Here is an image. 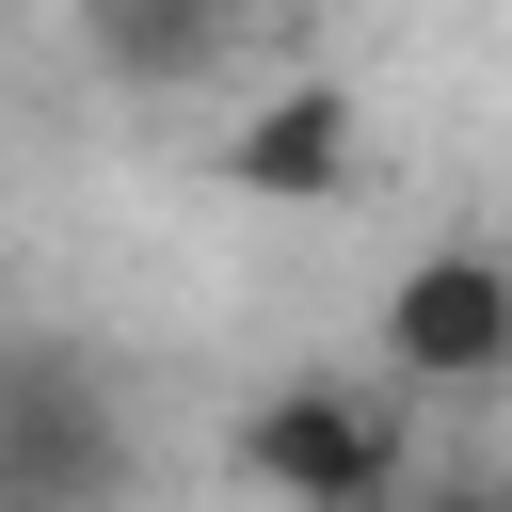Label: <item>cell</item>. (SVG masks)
Returning <instances> with one entry per match:
<instances>
[{"label": "cell", "instance_id": "6da1fadb", "mask_svg": "<svg viewBox=\"0 0 512 512\" xmlns=\"http://www.w3.org/2000/svg\"><path fill=\"white\" fill-rule=\"evenodd\" d=\"M400 464H416V432H400V400L352 384V368H288V384L240 416V480H256L272 512H384Z\"/></svg>", "mask_w": 512, "mask_h": 512}, {"label": "cell", "instance_id": "7a4b0ae2", "mask_svg": "<svg viewBox=\"0 0 512 512\" xmlns=\"http://www.w3.org/2000/svg\"><path fill=\"white\" fill-rule=\"evenodd\" d=\"M368 352H384V384H416V400L512 384V256H496V240H416V256L384 272V304H368Z\"/></svg>", "mask_w": 512, "mask_h": 512}, {"label": "cell", "instance_id": "3957f363", "mask_svg": "<svg viewBox=\"0 0 512 512\" xmlns=\"http://www.w3.org/2000/svg\"><path fill=\"white\" fill-rule=\"evenodd\" d=\"M0 512H128V400L80 352H0Z\"/></svg>", "mask_w": 512, "mask_h": 512}, {"label": "cell", "instance_id": "277c9868", "mask_svg": "<svg viewBox=\"0 0 512 512\" xmlns=\"http://www.w3.org/2000/svg\"><path fill=\"white\" fill-rule=\"evenodd\" d=\"M352 160H368V128H352L336 80H272V96L224 128V192H256V208H336Z\"/></svg>", "mask_w": 512, "mask_h": 512}, {"label": "cell", "instance_id": "5b68a950", "mask_svg": "<svg viewBox=\"0 0 512 512\" xmlns=\"http://www.w3.org/2000/svg\"><path fill=\"white\" fill-rule=\"evenodd\" d=\"M80 48H96V80H128V96H192V80L240 48V0H80Z\"/></svg>", "mask_w": 512, "mask_h": 512}, {"label": "cell", "instance_id": "8992f818", "mask_svg": "<svg viewBox=\"0 0 512 512\" xmlns=\"http://www.w3.org/2000/svg\"><path fill=\"white\" fill-rule=\"evenodd\" d=\"M432 512H512V496H432Z\"/></svg>", "mask_w": 512, "mask_h": 512}]
</instances>
